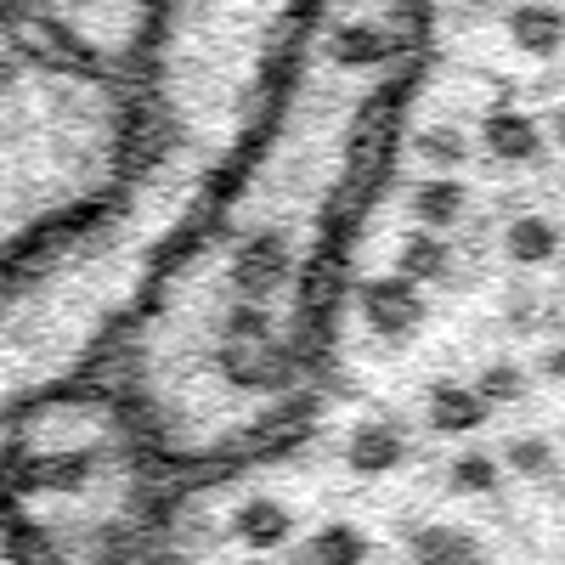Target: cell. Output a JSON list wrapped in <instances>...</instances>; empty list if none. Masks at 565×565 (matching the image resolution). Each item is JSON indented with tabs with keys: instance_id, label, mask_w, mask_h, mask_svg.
Segmentation results:
<instances>
[{
	"instance_id": "1",
	"label": "cell",
	"mask_w": 565,
	"mask_h": 565,
	"mask_svg": "<svg viewBox=\"0 0 565 565\" xmlns=\"http://www.w3.org/2000/svg\"><path fill=\"white\" fill-rule=\"evenodd\" d=\"M407 63L413 0H306L238 148L108 340L90 385L170 481L249 463L311 418Z\"/></svg>"
},
{
	"instance_id": "2",
	"label": "cell",
	"mask_w": 565,
	"mask_h": 565,
	"mask_svg": "<svg viewBox=\"0 0 565 565\" xmlns=\"http://www.w3.org/2000/svg\"><path fill=\"white\" fill-rule=\"evenodd\" d=\"M306 0H159L148 103L238 136L289 45Z\"/></svg>"
},
{
	"instance_id": "3",
	"label": "cell",
	"mask_w": 565,
	"mask_h": 565,
	"mask_svg": "<svg viewBox=\"0 0 565 565\" xmlns=\"http://www.w3.org/2000/svg\"><path fill=\"white\" fill-rule=\"evenodd\" d=\"M481 148L498 164H537L543 159V125L521 108H492V114H481Z\"/></svg>"
},
{
	"instance_id": "4",
	"label": "cell",
	"mask_w": 565,
	"mask_h": 565,
	"mask_svg": "<svg viewBox=\"0 0 565 565\" xmlns=\"http://www.w3.org/2000/svg\"><path fill=\"white\" fill-rule=\"evenodd\" d=\"M559 249H565V232H559V221L554 215H543V210H521L509 226H503V255L521 266V271H537V266H554L559 260Z\"/></svg>"
},
{
	"instance_id": "5",
	"label": "cell",
	"mask_w": 565,
	"mask_h": 565,
	"mask_svg": "<svg viewBox=\"0 0 565 565\" xmlns=\"http://www.w3.org/2000/svg\"><path fill=\"white\" fill-rule=\"evenodd\" d=\"M509 40L521 45L526 57H554L565 45V12L548 0H514L509 12Z\"/></svg>"
},
{
	"instance_id": "6",
	"label": "cell",
	"mask_w": 565,
	"mask_h": 565,
	"mask_svg": "<svg viewBox=\"0 0 565 565\" xmlns=\"http://www.w3.org/2000/svg\"><path fill=\"white\" fill-rule=\"evenodd\" d=\"M498 463L509 469V476H521V481H548L559 469V441L543 436V430H514V436H503Z\"/></svg>"
},
{
	"instance_id": "7",
	"label": "cell",
	"mask_w": 565,
	"mask_h": 565,
	"mask_svg": "<svg viewBox=\"0 0 565 565\" xmlns=\"http://www.w3.org/2000/svg\"><path fill=\"white\" fill-rule=\"evenodd\" d=\"M0 565H40V554H34L29 537L18 532V521L7 514V503H0Z\"/></svg>"
},
{
	"instance_id": "8",
	"label": "cell",
	"mask_w": 565,
	"mask_h": 565,
	"mask_svg": "<svg viewBox=\"0 0 565 565\" xmlns=\"http://www.w3.org/2000/svg\"><path fill=\"white\" fill-rule=\"evenodd\" d=\"M543 380H548V385H565V340H554V345L543 351Z\"/></svg>"
},
{
	"instance_id": "9",
	"label": "cell",
	"mask_w": 565,
	"mask_h": 565,
	"mask_svg": "<svg viewBox=\"0 0 565 565\" xmlns=\"http://www.w3.org/2000/svg\"><path fill=\"white\" fill-rule=\"evenodd\" d=\"M554 141H559V153H565V108L554 114Z\"/></svg>"
},
{
	"instance_id": "10",
	"label": "cell",
	"mask_w": 565,
	"mask_h": 565,
	"mask_svg": "<svg viewBox=\"0 0 565 565\" xmlns=\"http://www.w3.org/2000/svg\"><path fill=\"white\" fill-rule=\"evenodd\" d=\"M559 436H565V424H559Z\"/></svg>"
}]
</instances>
